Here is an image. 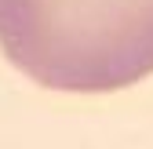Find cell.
I'll return each mask as SVG.
<instances>
[{
  "instance_id": "obj_1",
  "label": "cell",
  "mask_w": 153,
  "mask_h": 149,
  "mask_svg": "<svg viewBox=\"0 0 153 149\" xmlns=\"http://www.w3.org/2000/svg\"><path fill=\"white\" fill-rule=\"evenodd\" d=\"M0 47L40 87L109 95L153 73V0H0Z\"/></svg>"
}]
</instances>
